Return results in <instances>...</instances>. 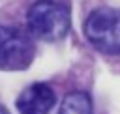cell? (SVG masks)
<instances>
[{"label": "cell", "instance_id": "cell-1", "mask_svg": "<svg viewBox=\"0 0 120 114\" xmlns=\"http://www.w3.org/2000/svg\"><path fill=\"white\" fill-rule=\"evenodd\" d=\"M69 7L56 0H38L26 11L28 32L43 41L62 39L69 30Z\"/></svg>", "mask_w": 120, "mask_h": 114}, {"label": "cell", "instance_id": "cell-2", "mask_svg": "<svg viewBox=\"0 0 120 114\" xmlns=\"http://www.w3.org/2000/svg\"><path fill=\"white\" fill-rule=\"evenodd\" d=\"M84 36L98 50L120 56V9L111 6L94 9L84 22Z\"/></svg>", "mask_w": 120, "mask_h": 114}, {"label": "cell", "instance_id": "cell-3", "mask_svg": "<svg viewBox=\"0 0 120 114\" xmlns=\"http://www.w3.org/2000/svg\"><path fill=\"white\" fill-rule=\"evenodd\" d=\"M36 54V47L30 36L19 28L0 26V69L21 71L26 69Z\"/></svg>", "mask_w": 120, "mask_h": 114}, {"label": "cell", "instance_id": "cell-4", "mask_svg": "<svg viewBox=\"0 0 120 114\" xmlns=\"http://www.w3.org/2000/svg\"><path fill=\"white\" fill-rule=\"evenodd\" d=\"M56 103L52 88L45 82H34L21 92L15 107L21 114H49Z\"/></svg>", "mask_w": 120, "mask_h": 114}, {"label": "cell", "instance_id": "cell-5", "mask_svg": "<svg viewBox=\"0 0 120 114\" xmlns=\"http://www.w3.org/2000/svg\"><path fill=\"white\" fill-rule=\"evenodd\" d=\"M58 114H92V99L86 92H69L60 105Z\"/></svg>", "mask_w": 120, "mask_h": 114}, {"label": "cell", "instance_id": "cell-6", "mask_svg": "<svg viewBox=\"0 0 120 114\" xmlns=\"http://www.w3.org/2000/svg\"><path fill=\"white\" fill-rule=\"evenodd\" d=\"M0 114H9V112H8V110H6L4 107H0Z\"/></svg>", "mask_w": 120, "mask_h": 114}]
</instances>
